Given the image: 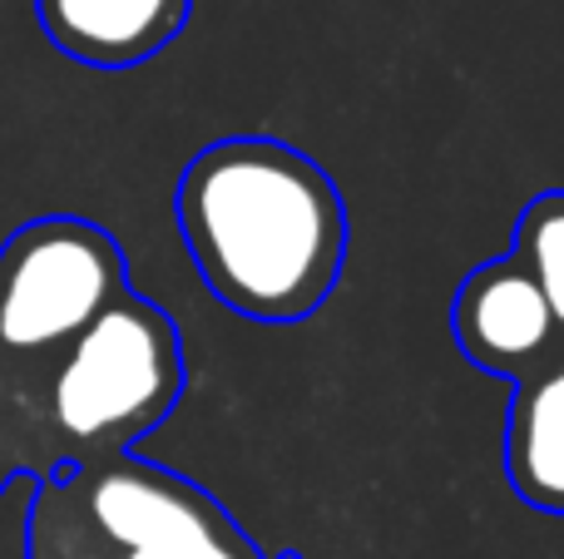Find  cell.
Segmentation results:
<instances>
[{"instance_id": "1", "label": "cell", "mask_w": 564, "mask_h": 559, "mask_svg": "<svg viewBox=\"0 0 564 559\" xmlns=\"http://www.w3.org/2000/svg\"><path fill=\"white\" fill-rule=\"evenodd\" d=\"M174 218L204 287L248 322H307L347 267L341 188L268 134L198 149L178 174Z\"/></svg>"}, {"instance_id": "2", "label": "cell", "mask_w": 564, "mask_h": 559, "mask_svg": "<svg viewBox=\"0 0 564 559\" xmlns=\"http://www.w3.org/2000/svg\"><path fill=\"white\" fill-rule=\"evenodd\" d=\"M25 406L45 471L129 456L184 396V337L174 317L139 293H124L85 327L50 366L25 382Z\"/></svg>"}, {"instance_id": "3", "label": "cell", "mask_w": 564, "mask_h": 559, "mask_svg": "<svg viewBox=\"0 0 564 559\" xmlns=\"http://www.w3.org/2000/svg\"><path fill=\"white\" fill-rule=\"evenodd\" d=\"M124 293H134L129 263L109 228L75 213L20 223L0 243V366L10 386L25 392Z\"/></svg>"}, {"instance_id": "4", "label": "cell", "mask_w": 564, "mask_h": 559, "mask_svg": "<svg viewBox=\"0 0 564 559\" xmlns=\"http://www.w3.org/2000/svg\"><path fill=\"white\" fill-rule=\"evenodd\" d=\"M451 332L480 372L510 376V382L535 372L564 347V332L545 293L516 257L480 263L460 283L456 303H451Z\"/></svg>"}, {"instance_id": "5", "label": "cell", "mask_w": 564, "mask_h": 559, "mask_svg": "<svg viewBox=\"0 0 564 559\" xmlns=\"http://www.w3.org/2000/svg\"><path fill=\"white\" fill-rule=\"evenodd\" d=\"M194 0H35L45 40L89 69H134L184 35Z\"/></svg>"}, {"instance_id": "6", "label": "cell", "mask_w": 564, "mask_h": 559, "mask_svg": "<svg viewBox=\"0 0 564 559\" xmlns=\"http://www.w3.org/2000/svg\"><path fill=\"white\" fill-rule=\"evenodd\" d=\"M506 471L525 505L564 515V347L516 382L506 421Z\"/></svg>"}, {"instance_id": "7", "label": "cell", "mask_w": 564, "mask_h": 559, "mask_svg": "<svg viewBox=\"0 0 564 559\" xmlns=\"http://www.w3.org/2000/svg\"><path fill=\"white\" fill-rule=\"evenodd\" d=\"M516 257L535 287L545 293L550 313H555L564 332V188L535 194L516 218Z\"/></svg>"}, {"instance_id": "8", "label": "cell", "mask_w": 564, "mask_h": 559, "mask_svg": "<svg viewBox=\"0 0 564 559\" xmlns=\"http://www.w3.org/2000/svg\"><path fill=\"white\" fill-rule=\"evenodd\" d=\"M15 481L45 485L50 471H45V456H40L35 421H30L25 396L10 386L6 366H0V501L10 495V485Z\"/></svg>"}, {"instance_id": "9", "label": "cell", "mask_w": 564, "mask_h": 559, "mask_svg": "<svg viewBox=\"0 0 564 559\" xmlns=\"http://www.w3.org/2000/svg\"><path fill=\"white\" fill-rule=\"evenodd\" d=\"M115 559H263V550L234 525V530L208 535V540H194V545H174V550H129V555H115Z\"/></svg>"}]
</instances>
